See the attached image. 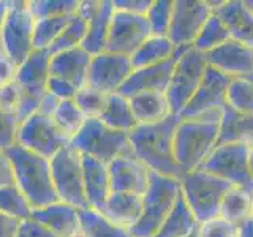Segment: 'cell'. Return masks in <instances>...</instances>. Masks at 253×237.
Wrapping results in <instances>:
<instances>
[{"label": "cell", "instance_id": "54", "mask_svg": "<svg viewBox=\"0 0 253 237\" xmlns=\"http://www.w3.org/2000/svg\"><path fill=\"white\" fill-rule=\"evenodd\" d=\"M8 8H10V0H0V34H2L3 24L8 14Z\"/></svg>", "mask_w": 253, "mask_h": 237}, {"label": "cell", "instance_id": "55", "mask_svg": "<svg viewBox=\"0 0 253 237\" xmlns=\"http://www.w3.org/2000/svg\"><path fill=\"white\" fill-rule=\"evenodd\" d=\"M250 166H252V172H253V146L250 147Z\"/></svg>", "mask_w": 253, "mask_h": 237}, {"label": "cell", "instance_id": "16", "mask_svg": "<svg viewBox=\"0 0 253 237\" xmlns=\"http://www.w3.org/2000/svg\"><path fill=\"white\" fill-rule=\"evenodd\" d=\"M111 192L131 193L142 196L149 187L150 171L142 164L133 152L114 158L108 163Z\"/></svg>", "mask_w": 253, "mask_h": 237}, {"label": "cell", "instance_id": "21", "mask_svg": "<svg viewBox=\"0 0 253 237\" xmlns=\"http://www.w3.org/2000/svg\"><path fill=\"white\" fill-rule=\"evenodd\" d=\"M32 218L46 226L57 237H81V218L79 209L73 205L57 201L37 209L32 213Z\"/></svg>", "mask_w": 253, "mask_h": 237}, {"label": "cell", "instance_id": "32", "mask_svg": "<svg viewBox=\"0 0 253 237\" xmlns=\"http://www.w3.org/2000/svg\"><path fill=\"white\" fill-rule=\"evenodd\" d=\"M81 218V237H131L130 231L111 223L93 209L79 210Z\"/></svg>", "mask_w": 253, "mask_h": 237}, {"label": "cell", "instance_id": "37", "mask_svg": "<svg viewBox=\"0 0 253 237\" xmlns=\"http://www.w3.org/2000/svg\"><path fill=\"white\" fill-rule=\"evenodd\" d=\"M52 118L55 125H57L70 139H73L76 136L87 120V117L83 114V111L76 106V103L73 100L60 101Z\"/></svg>", "mask_w": 253, "mask_h": 237}, {"label": "cell", "instance_id": "1", "mask_svg": "<svg viewBox=\"0 0 253 237\" xmlns=\"http://www.w3.org/2000/svg\"><path fill=\"white\" fill-rule=\"evenodd\" d=\"M180 117L172 114L162 122L138 125L128 133L133 155L149 171L180 180L185 172L174 158V131Z\"/></svg>", "mask_w": 253, "mask_h": 237}, {"label": "cell", "instance_id": "47", "mask_svg": "<svg viewBox=\"0 0 253 237\" xmlns=\"http://www.w3.org/2000/svg\"><path fill=\"white\" fill-rule=\"evenodd\" d=\"M150 5H152V0H113L114 10L142 16L147 14Z\"/></svg>", "mask_w": 253, "mask_h": 237}, {"label": "cell", "instance_id": "51", "mask_svg": "<svg viewBox=\"0 0 253 237\" xmlns=\"http://www.w3.org/2000/svg\"><path fill=\"white\" fill-rule=\"evenodd\" d=\"M21 221L0 213V237H16L19 231Z\"/></svg>", "mask_w": 253, "mask_h": 237}, {"label": "cell", "instance_id": "7", "mask_svg": "<svg viewBox=\"0 0 253 237\" xmlns=\"http://www.w3.org/2000/svg\"><path fill=\"white\" fill-rule=\"evenodd\" d=\"M70 144L83 157H90L106 164L131 152L128 133L109 128L100 118H87Z\"/></svg>", "mask_w": 253, "mask_h": 237}, {"label": "cell", "instance_id": "10", "mask_svg": "<svg viewBox=\"0 0 253 237\" xmlns=\"http://www.w3.org/2000/svg\"><path fill=\"white\" fill-rule=\"evenodd\" d=\"M34 29L35 18L30 13L29 0H10V8L0 37L5 54L16 65H21L35 51Z\"/></svg>", "mask_w": 253, "mask_h": 237}, {"label": "cell", "instance_id": "26", "mask_svg": "<svg viewBox=\"0 0 253 237\" xmlns=\"http://www.w3.org/2000/svg\"><path fill=\"white\" fill-rule=\"evenodd\" d=\"M113 13V0H103L100 11L87 22V34L81 46L85 52H89L90 55H97L106 51Z\"/></svg>", "mask_w": 253, "mask_h": 237}, {"label": "cell", "instance_id": "19", "mask_svg": "<svg viewBox=\"0 0 253 237\" xmlns=\"http://www.w3.org/2000/svg\"><path fill=\"white\" fill-rule=\"evenodd\" d=\"M176 60H177V54L174 55L172 59L166 60L163 63H158V65L134 68L130 73V76L126 78L124 85L121 87L119 93L124 95L126 98L133 97V95L142 93V92L166 93V89H168L172 71H174V65H176Z\"/></svg>", "mask_w": 253, "mask_h": 237}, {"label": "cell", "instance_id": "8", "mask_svg": "<svg viewBox=\"0 0 253 237\" xmlns=\"http://www.w3.org/2000/svg\"><path fill=\"white\" fill-rule=\"evenodd\" d=\"M51 174L59 201L83 210L89 209L84 193L83 157L76 149L67 146L51 158Z\"/></svg>", "mask_w": 253, "mask_h": 237}, {"label": "cell", "instance_id": "44", "mask_svg": "<svg viewBox=\"0 0 253 237\" xmlns=\"http://www.w3.org/2000/svg\"><path fill=\"white\" fill-rule=\"evenodd\" d=\"M19 98H21V89L16 84V81L0 87V108L14 117H16V111H18Z\"/></svg>", "mask_w": 253, "mask_h": 237}, {"label": "cell", "instance_id": "35", "mask_svg": "<svg viewBox=\"0 0 253 237\" xmlns=\"http://www.w3.org/2000/svg\"><path fill=\"white\" fill-rule=\"evenodd\" d=\"M71 16H54V18L35 19L34 29V47L37 51H47L60 34L68 26Z\"/></svg>", "mask_w": 253, "mask_h": 237}, {"label": "cell", "instance_id": "12", "mask_svg": "<svg viewBox=\"0 0 253 237\" xmlns=\"http://www.w3.org/2000/svg\"><path fill=\"white\" fill-rule=\"evenodd\" d=\"M70 142L71 139L55 125L54 118L42 114H34L22 122L16 138L18 146L47 160H51L63 147L70 146Z\"/></svg>", "mask_w": 253, "mask_h": 237}, {"label": "cell", "instance_id": "28", "mask_svg": "<svg viewBox=\"0 0 253 237\" xmlns=\"http://www.w3.org/2000/svg\"><path fill=\"white\" fill-rule=\"evenodd\" d=\"M177 54V47L174 46L168 37H158L150 35L144 43L139 46V49L134 52L130 62L134 68H144L163 63L166 60L172 59Z\"/></svg>", "mask_w": 253, "mask_h": 237}, {"label": "cell", "instance_id": "50", "mask_svg": "<svg viewBox=\"0 0 253 237\" xmlns=\"http://www.w3.org/2000/svg\"><path fill=\"white\" fill-rule=\"evenodd\" d=\"M103 0H79V6H78V14L81 16L84 21L89 22L95 14L100 11Z\"/></svg>", "mask_w": 253, "mask_h": 237}, {"label": "cell", "instance_id": "53", "mask_svg": "<svg viewBox=\"0 0 253 237\" xmlns=\"http://www.w3.org/2000/svg\"><path fill=\"white\" fill-rule=\"evenodd\" d=\"M237 237H253V220L252 217L249 220L242 221L237 225Z\"/></svg>", "mask_w": 253, "mask_h": 237}, {"label": "cell", "instance_id": "34", "mask_svg": "<svg viewBox=\"0 0 253 237\" xmlns=\"http://www.w3.org/2000/svg\"><path fill=\"white\" fill-rule=\"evenodd\" d=\"M0 213L19 221L32 218L34 207L16 184L0 187Z\"/></svg>", "mask_w": 253, "mask_h": 237}, {"label": "cell", "instance_id": "5", "mask_svg": "<svg viewBox=\"0 0 253 237\" xmlns=\"http://www.w3.org/2000/svg\"><path fill=\"white\" fill-rule=\"evenodd\" d=\"M229 188L228 182L203 169L187 172L180 179V195L198 223L218 215L221 199Z\"/></svg>", "mask_w": 253, "mask_h": 237}, {"label": "cell", "instance_id": "24", "mask_svg": "<svg viewBox=\"0 0 253 237\" xmlns=\"http://www.w3.org/2000/svg\"><path fill=\"white\" fill-rule=\"evenodd\" d=\"M97 212H100L111 223L130 231L142 215V196L113 192Z\"/></svg>", "mask_w": 253, "mask_h": 237}, {"label": "cell", "instance_id": "38", "mask_svg": "<svg viewBox=\"0 0 253 237\" xmlns=\"http://www.w3.org/2000/svg\"><path fill=\"white\" fill-rule=\"evenodd\" d=\"M85 34H87V21H84L78 13H75L65 30L62 32L60 37L47 49V52H49V55H54L68 49H75V47H81L84 43Z\"/></svg>", "mask_w": 253, "mask_h": 237}, {"label": "cell", "instance_id": "58", "mask_svg": "<svg viewBox=\"0 0 253 237\" xmlns=\"http://www.w3.org/2000/svg\"><path fill=\"white\" fill-rule=\"evenodd\" d=\"M252 220H253V210H252Z\"/></svg>", "mask_w": 253, "mask_h": 237}, {"label": "cell", "instance_id": "14", "mask_svg": "<svg viewBox=\"0 0 253 237\" xmlns=\"http://www.w3.org/2000/svg\"><path fill=\"white\" fill-rule=\"evenodd\" d=\"M150 35L152 34L146 16L114 10L106 51L131 57Z\"/></svg>", "mask_w": 253, "mask_h": 237}, {"label": "cell", "instance_id": "2", "mask_svg": "<svg viewBox=\"0 0 253 237\" xmlns=\"http://www.w3.org/2000/svg\"><path fill=\"white\" fill-rule=\"evenodd\" d=\"M6 155L13 164L14 184L27 198L34 210L59 201L52 184L51 160L26 150L18 144L8 149Z\"/></svg>", "mask_w": 253, "mask_h": 237}, {"label": "cell", "instance_id": "13", "mask_svg": "<svg viewBox=\"0 0 253 237\" xmlns=\"http://www.w3.org/2000/svg\"><path fill=\"white\" fill-rule=\"evenodd\" d=\"M212 13L213 6L209 0H174L168 30L169 41L177 49L190 47Z\"/></svg>", "mask_w": 253, "mask_h": 237}, {"label": "cell", "instance_id": "46", "mask_svg": "<svg viewBox=\"0 0 253 237\" xmlns=\"http://www.w3.org/2000/svg\"><path fill=\"white\" fill-rule=\"evenodd\" d=\"M16 237H57L54 233H51L46 226L38 223L37 220L29 218L21 221L19 231Z\"/></svg>", "mask_w": 253, "mask_h": 237}, {"label": "cell", "instance_id": "29", "mask_svg": "<svg viewBox=\"0 0 253 237\" xmlns=\"http://www.w3.org/2000/svg\"><path fill=\"white\" fill-rule=\"evenodd\" d=\"M100 120L109 128L122 133H130L138 126L130 106V100L119 92L108 95L106 106L100 116Z\"/></svg>", "mask_w": 253, "mask_h": 237}, {"label": "cell", "instance_id": "39", "mask_svg": "<svg viewBox=\"0 0 253 237\" xmlns=\"http://www.w3.org/2000/svg\"><path fill=\"white\" fill-rule=\"evenodd\" d=\"M79 0H29L30 13L35 19L71 16L78 11Z\"/></svg>", "mask_w": 253, "mask_h": 237}, {"label": "cell", "instance_id": "23", "mask_svg": "<svg viewBox=\"0 0 253 237\" xmlns=\"http://www.w3.org/2000/svg\"><path fill=\"white\" fill-rule=\"evenodd\" d=\"M83 157V155H81ZM84 193L89 209L100 210L106 202L111 192V180L108 164L90 157H83Z\"/></svg>", "mask_w": 253, "mask_h": 237}, {"label": "cell", "instance_id": "17", "mask_svg": "<svg viewBox=\"0 0 253 237\" xmlns=\"http://www.w3.org/2000/svg\"><path fill=\"white\" fill-rule=\"evenodd\" d=\"M213 13L223 21L233 40L253 47V0L211 2Z\"/></svg>", "mask_w": 253, "mask_h": 237}, {"label": "cell", "instance_id": "45", "mask_svg": "<svg viewBox=\"0 0 253 237\" xmlns=\"http://www.w3.org/2000/svg\"><path fill=\"white\" fill-rule=\"evenodd\" d=\"M79 89L71 84L70 81L59 76H49L47 79V92L51 95H54L55 98H59L60 101H65V100H73L75 95Z\"/></svg>", "mask_w": 253, "mask_h": 237}, {"label": "cell", "instance_id": "18", "mask_svg": "<svg viewBox=\"0 0 253 237\" xmlns=\"http://www.w3.org/2000/svg\"><path fill=\"white\" fill-rule=\"evenodd\" d=\"M209 67L218 70L229 78H242L253 75V47L236 40H229L217 49L206 54Z\"/></svg>", "mask_w": 253, "mask_h": 237}, {"label": "cell", "instance_id": "20", "mask_svg": "<svg viewBox=\"0 0 253 237\" xmlns=\"http://www.w3.org/2000/svg\"><path fill=\"white\" fill-rule=\"evenodd\" d=\"M49 60V52L35 49L21 65H18L14 81L24 93L42 98L47 92V79L51 76Z\"/></svg>", "mask_w": 253, "mask_h": 237}, {"label": "cell", "instance_id": "4", "mask_svg": "<svg viewBox=\"0 0 253 237\" xmlns=\"http://www.w3.org/2000/svg\"><path fill=\"white\" fill-rule=\"evenodd\" d=\"M180 196V180L150 171L149 187L142 195V215L130 229L131 237H154Z\"/></svg>", "mask_w": 253, "mask_h": 237}, {"label": "cell", "instance_id": "30", "mask_svg": "<svg viewBox=\"0 0 253 237\" xmlns=\"http://www.w3.org/2000/svg\"><path fill=\"white\" fill-rule=\"evenodd\" d=\"M252 210L253 193L239 187H231L221 199L218 215L237 226L252 217Z\"/></svg>", "mask_w": 253, "mask_h": 237}, {"label": "cell", "instance_id": "15", "mask_svg": "<svg viewBox=\"0 0 253 237\" xmlns=\"http://www.w3.org/2000/svg\"><path fill=\"white\" fill-rule=\"evenodd\" d=\"M131 71L133 67L130 57L105 51L92 55L85 85L105 95H113L121 90Z\"/></svg>", "mask_w": 253, "mask_h": 237}, {"label": "cell", "instance_id": "36", "mask_svg": "<svg viewBox=\"0 0 253 237\" xmlns=\"http://www.w3.org/2000/svg\"><path fill=\"white\" fill-rule=\"evenodd\" d=\"M226 105L239 114H253V81L249 76L231 79L226 92Z\"/></svg>", "mask_w": 253, "mask_h": 237}, {"label": "cell", "instance_id": "6", "mask_svg": "<svg viewBox=\"0 0 253 237\" xmlns=\"http://www.w3.org/2000/svg\"><path fill=\"white\" fill-rule=\"evenodd\" d=\"M208 67L209 63L206 54L193 49L192 46L179 49L171 81L165 93L172 114L179 116L185 109L188 101L196 93L198 87L201 85Z\"/></svg>", "mask_w": 253, "mask_h": 237}, {"label": "cell", "instance_id": "33", "mask_svg": "<svg viewBox=\"0 0 253 237\" xmlns=\"http://www.w3.org/2000/svg\"><path fill=\"white\" fill-rule=\"evenodd\" d=\"M229 40H231V35H229V30L226 29L223 21L215 13H212V16L203 26L201 32L198 34L192 47L203 54H209L211 51L217 49L218 46L229 41Z\"/></svg>", "mask_w": 253, "mask_h": 237}, {"label": "cell", "instance_id": "22", "mask_svg": "<svg viewBox=\"0 0 253 237\" xmlns=\"http://www.w3.org/2000/svg\"><path fill=\"white\" fill-rule=\"evenodd\" d=\"M92 55L85 52L83 47H75L59 54L51 55L49 73L51 76H59L75 84L78 89L85 85L89 75Z\"/></svg>", "mask_w": 253, "mask_h": 237}, {"label": "cell", "instance_id": "27", "mask_svg": "<svg viewBox=\"0 0 253 237\" xmlns=\"http://www.w3.org/2000/svg\"><path fill=\"white\" fill-rule=\"evenodd\" d=\"M226 142L253 146V114H239L229 106L225 108L220 120L218 144Z\"/></svg>", "mask_w": 253, "mask_h": 237}, {"label": "cell", "instance_id": "43", "mask_svg": "<svg viewBox=\"0 0 253 237\" xmlns=\"http://www.w3.org/2000/svg\"><path fill=\"white\" fill-rule=\"evenodd\" d=\"M19 122L16 117L0 108V150H8L16 144Z\"/></svg>", "mask_w": 253, "mask_h": 237}, {"label": "cell", "instance_id": "49", "mask_svg": "<svg viewBox=\"0 0 253 237\" xmlns=\"http://www.w3.org/2000/svg\"><path fill=\"white\" fill-rule=\"evenodd\" d=\"M14 184L13 164L6 155V150H0V187Z\"/></svg>", "mask_w": 253, "mask_h": 237}, {"label": "cell", "instance_id": "41", "mask_svg": "<svg viewBox=\"0 0 253 237\" xmlns=\"http://www.w3.org/2000/svg\"><path fill=\"white\" fill-rule=\"evenodd\" d=\"M73 101L87 118H100L103 109L106 106L108 95L95 90L89 85H84L76 92Z\"/></svg>", "mask_w": 253, "mask_h": 237}, {"label": "cell", "instance_id": "3", "mask_svg": "<svg viewBox=\"0 0 253 237\" xmlns=\"http://www.w3.org/2000/svg\"><path fill=\"white\" fill-rule=\"evenodd\" d=\"M220 122L203 118H180L174 131V158L187 172L201 169L218 146Z\"/></svg>", "mask_w": 253, "mask_h": 237}, {"label": "cell", "instance_id": "42", "mask_svg": "<svg viewBox=\"0 0 253 237\" xmlns=\"http://www.w3.org/2000/svg\"><path fill=\"white\" fill-rule=\"evenodd\" d=\"M198 237H237V226L223 217H212L198 223Z\"/></svg>", "mask_w": 253, "mask_h": 237}, {"label": "cell", "instance_id": "31", "mask_svg": "<svg viewBox=\"0 0 253 237\" xmlns=\"http://www.w3.org/2000/svg\"><path fill=\"white\" fill-rule=\"evenodd\" d=\"M196 228H198V221L195 220L193 213L190 212L187 202L180 195L176 205L172 207L171 213L163 223V226L158 229V233L154 237H187Z\"/></svg>", "mask_w": 253, "mask_h": 237}, {"label": "cell", "instance_id": "57", "mask_svg": "<svg viewBox=\"0 0 253 237\" xmlns=\"http://www.w3.org/2000/svg\"><path fill=\"white\" fill-rule=\"evenodd\" d=\"M249 78H250V79H252V81H253V75H252V76H249Z\"/></svg>", "mask_w": 253, "mask_h": 237}, {"label": "cell", "instance_id": "9", "mask_svg": "<svg viewBox=\"0 0 253 237\" xmlns=\"http://www.w3.org/2000/svg\"><path fill=\"white\" fill-rule=\"evenodd\" d=\"M201 169L228 182L231 187H239L253 193L250 146L247 144H237V142L218 144L204 161Z\"/></svg>", "mask_w": 253, "mask_h": 237}, {"label": "cell", "instance_id": "40", "mask_svg": "<svg viewBox=\"0 0 253 237\" xmlns=\"http://www.w3.org/2000/svg\"><path fill=\"white\" fill-rule=\"evenodd\" d=\"M174 0H152L146 19L149 22L150 34L158 37H168L169 24L172 18Z\"/></svg>", "mask_w": 253, "mask_h": 237}, {"label": "cell", "instance_id": "56", "mask_svg": "<svg viewBox=\"0 0 253 237\" xmlns=\"http://www.w3.org/2000/svg\"><path fill=\"white\" fill-rule=\"evenodd\" d=\"M198 229V228H196ZM196 229H195V231L192 233V234H190V236H187V237H198V231H196Z\"/></svg>", "mask_w": 253, "mask_h": 237}, {"label": "cell", "instance_id": "52", "mask_svg": "<svg viewBox=\"0 0 253 237\" xmlns=\"http://www.w3.org/2000/svg\"><path fill=\"white\" fill-rule=\"evenodd\" d=\"M60 100L55 98L54 95H51L49 92H46L42 100H40V106H38V113L37 114H42V116H47V117H52L55 109H57Z\"/></svg>", "mask_w": 253, "mask_h": 237}, {"label": "cell", "instance_id": "25", "mask_svg": "<svg viewBox=\"0 0 253 237\" xmlns=\"http://www.w3.org/2000/svg\"><path fill=\"white\" fill-rule=\"evenodd\" d=\"M134 120L138 125H150L162 122L172 116L171 106L165 93L142 92L128 98Z\"/></svg>", "mask_w": 253, "mask_h": 237}, {"label": "cell", "instance_id": "11", "mask_svg": "<svg viewBox=\"0 0 253 237\" xmlns=\"http://www.w3.org/2000/svg\"><path fill=\"white\" fill-rule=\"evenodd\" d=\"M229 78L218 70L208 67L201 85L198 87L193 98L188 101L185 109L179 114L180 118H203V120L220 122L226 105Z\"/></svg>", "mask_w": 253, "mask_h": 237}, {"label": "cell", "instance_id": "48", "mask_svg": "<svg viewBox=\"0 0 253 237\" xmlns=\"http://www.w3.org/2000/svg\"><path fill=\"white\" fill-rule=\"evenodd\" d=\"M16 73H18V65L6 54H0V87L14 82Z\"/></svg>", "mask_w": 253, "mask_h": 237}]
</instances>
